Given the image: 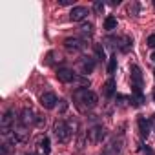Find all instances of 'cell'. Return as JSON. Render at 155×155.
Here are the masks:
<instances>
[{"label":"cell","instance_id":"obj_1","mask_svg":"<svg viewBox=\"0 0 155 155\" xmlns=\"http://www.w3.org/2000/svg\"><path fill=\"white\" fill-rule=\"evenodd\" d=\"M73 99H75V104H77V108H79L81 111H88V110L95 108V106H97V102H99L97 93H95V91H91V90H88V88H81V90H77V91H75V95H73Z\"/></svg>","mask_w":155,"mask_h":155},{"label":"cell","instance_id":"obj_2","mask_svg":"<svg viewBox=\"0 0 155 155\" xmlns=\"http://www.w3.org/2000/svg\"><path fill=\"white\" fill-rule=\"evenodd\" d=\"M53 131H55V137H57L58 142H68V140L71 139V133H73L71 128H69V124L64 122V120H58V122L55 124Z\"/></svg>","mask_w":155,"mask_h":155},{"label":"cell","instance_id":"obj_3","mask_svg":"<svg viewBox=\"0 0 155 155\" xmlns=\"http://www.w3.org/2000/svg\"><path fill=\"white\" fill-rule=\"evenodd\" d=\"M130 73H131V88H133V95L135 93H142V73H140V68L137 64H133L130 68Z\"/></svg>","mask_w":155,"mask_h":155},{"label":"cell","instance_id":"obj_4","mask_svg":"<svg viewBox=\"0 0 155 155\" xmlns=\"http://www.w3.org/2000/svg\"><path fill=\"white\" fill-rule=\"evenodd\" d=\"M84 46H86L84 40L75 38V37H69V38L64 40V48L69 49V51H81V49H84Z\"/></svg>","mask_w":155,"mask_h":155},{"label":"cell","instance_id":"obj_5","mask_svg":"<svg viewBox=\"0 0 155 155\" xmlns=\"http://www.w3.org/2000/svg\"><path fill=\"white\" fill-rule=\"evenodd\" d=\"M88 137L91 142H102L104 137H106V130L102 126H93L90 131H88Z\"/></svg>","mask_w":155,"mask_h":155},{"label":"cell","instance_id":"obj_6","mask_svg":"<svg viewBox=\"0 0 155 155\" xmlns=\"http://www.w3.org/2000/svg\"><path fill=\"white\" fill-rule=\"evenodd\" d=\"M88 17V8H84V6H75L73 9H71V13H69V18L73 20V22H81V20H84Z\"/></svg>","mask_w":155,"mask_h":155},{"label":"cell","instance_id":"obj_7","mask_svg":"<svg viewBox=\"0 0 155 155\" xmlns=\"http://www.w3.org/2000/svg\"><path fill=\"white\" fill-rule=\"evenodd\" d=\"M57 102H58V99H57L55 93H44V95L40 97V104H42L46 110H53V108L57 106Z\"/></svg>","mask_w":155,"mask_h":155},{"label":"cell","instance_id":"obj_8","mask_svg":"<svg viewBox=\"0 0 155 155\" xmlns=\"http://www.w3.org/2000/svg\"><path fill=\"white\" fill-rule=\"evenodd\" d=\"M57 77H58V81H60V82L69 84V82H75L79 75H75L71 69H58V71H57Z\"/></svg>","mask_w":155,"mask_h":155},{"label":"cell","instance_id":"obj_9","mask_svg":"<svg viewBox=\"0 0 155 155\" xmlns=\"http://www.w3.org/2000/svg\"><path fill=\"white\" fill-rule=\"evenodd\" d=\"M137 126H139V131H140V135L142 137H148L150 135V131H151V128H150V120L146 119V117H139L137 119Z\"/></svg>","mask_w":155,"mask_h":155},{"label":"cell","instance_id":"obj_10","mask_svg":"<svg viewBox=\"0 0 155 155\" xmlns=\"http://www.w3.org/2000/svg\"><path fill=\"white\" fill-rule=\"evenodd\" d=\"M81 68H82L84 73H91V71L95 69V58H91V57H84L82 62H81Z\"/></svg>","mask_w":155,"mask_h":155},{"label":"cell","instance_id":"obj_11","mask_svg":"<svg viewBox=\"0 0 155 155\" xmlns=\"http://www.w3.org/2000/svg\"><path fill=\"white\" fill-rule=\"evenodd\" d=\"M102 93H104V97H108V99H111V97L115 95V81H113V79H108V81H106Z\"/></svg>","mask_w":155,"mask_h":155},{"label":"cell","instance_id":"obj_12","mask_svg":"<svg viewBox=\"0 0 155 155\" xmlns=\"http://www.w3.org/2000/svg\"><path fill=\"white\" fill-rule=\"evenodd\" d=\"M104 29H108V31L117 29V18H115V17H106V20H104Z\"/></svg>","mask_w":155,"mask_h":155},{"label":"cell","instance_id":"obj_13","mask_svg":"<svg viewBox=\"0 0 155 155\" xmlns=\"http://www.w3.org/2000/svg\"><path fill=\"white\" fill-rule=\"evenodd\" d=\"M115 69H117V57H115V55H111V57H110V62H108V73H110V75H113V73H115Z\"/></svg>","mask_w":155,"mask_h":155},{"label":"cell","instance_id":"obj_14","mask_svg":"<svg viewBox=\"0 0 155 155\" xmlns=\"http://www.w3.org/2000/svg\"><path fill=\"white\" fill-rule=\"evenodd\" d=\"M40 148H42L44 155H49V153H51V148H49V139H48V137L40 139Z\"/></svg>","mask_w":155,"mask_h":155},{"label":"cell","instance_id":"obj_15","mask_svg":"<svg viewBox=\"0 0 155 155\" xmlns=\"http://www.w3.org/2000/svg\"><path fill=\"white\" fill-rule=\"evenodd\" d=\"M81 31H84V33H88V35H91V33H93V26H91L90 22H84V24L81 26Z\"/></svg>","mask_w":155,"mask_h":155},{"label":"cell","instance_id":"obj_16","mask_svg":"<svg viewBox=\"0 0 155 155\" xmlns=\"http://www.w3.org/2000/svg\"><path fill=\"white\" fill-rule=\"evenodd\" d=\"M93 9H95L97 13H102V11H104V2H101V0H97V2L93 4Z\"/></svg>","mask_w":155,"mask_h":155},{"label":"cell","instance_id":"obj_17","mask_svg":"<svg viewBox=\"0 0 155 155\" xmlns=\"http://www.w3.org/2000/svg\"><path fill=\"white\" fill-rule=\"evenodd\" d=\"M95 53H97V57H99V58H102V60H104V49H102L101 46H95Z\"/></svg>","mask_w":155,"mask_h":155},{"label":"cell","instance_id":"obj_18","mask_svg":"<svg viewBox=\"0 0 155 155\" xmlns=\"http://www.w3.org/2000/svg\"><path fill=\"white\" fill-rule=\"evenodd\" d=\"M146 44H148L150 48H153V49H155V35H150V37H148V40H146Z\"/></svg>","mask_w":155,"mask_h":155},{"label":"cell","instance_id":"obj_19","mask_svg":"<svg viewBox=\"0 0 155 155\" xmlns=\"http://www.w3.org/2000/svg\"><path fill=\"white\" fill-rule=\"evenodd\" d=\"M139 8H140L139 4H131V6H130V13H131V15H137V13H139Z\"/></svg>","mask_w":155,"mask_h":155},{"label":"cell","instance_id":"obj_20","mask_svg":"<svg viewBox=\"0 0 155 155\" xmlns=\"http://www.w3.org/2000/svg\"><path fill=\"white\" fill-rule=\"evenodd\" d=\"M60 102H62V104H60V111H66V108H68V104H66L64 101H60Z\"/></svg>","mask_w":155,"mask_h":155},{"label":"cell","instance_id":"obj_21","mask_svg":"<svg viewBox=\"0 0 155 155\" xmlns=\"http://www.w3.org/2000/svg\"><path fill=\"white\" fill-rule=\"evenodd\" d=\"M71 2H69V0H60V6H69Z\"/></svg>","mask_w":155,"mask_h":155},{"label":"cell","instance_id":"obj_22","mask_svg":"<svg viewBox=\"0 0 155 155\" xmlns=\"http://www.w3.org/2000/svg\"><path fill=\"white\" fill-rule=\"evenodd\" d=\"M120 4V0H111V2H110V6H119Z\"/></svg>","mask_w":155,"mask_h":155},{"label":"cell","instance_id":"obj_23","mask_svg":"<svg viewBox=\"0 0 155 155\" xmlns=\"http://www.w3.org/2000/svg\"><path fill=\"white\" fill-rule=\"evenodd\" d=\"M151 120H153V131H155V115H151Z\"/></svg>","mask_w":155,"mask_h":155},{"label":"cell","instance_id":"obj_24","mask_svg":"<svg viewBox=\"0 0 155 155\" xmlns=\"http://www.w3.org/2000/svg\"><path fill=\"white\" fill-rule=\"evenodd\" d=\"M151 60H153V62H155V51H153V53H151Z\"/></svg>","mask_w":155,"mask_h":155},{"label":"cell","instance_id":"obj_25","mask_svg":"<svg viewBox=\"0 0 155 155\" xmlns=\"http://www.w3.org/2000/svg\"><path fill=\"white\" fill-rule=\"evenodd\" d=\"M26 155H37V153H26Z\"/></svg>","mask_w":155,"mask_h":155},{"label":"cell","instance_id":"obj_26","mask_svg":"<svg viewBox=\"0 0 155 155\" xmlns=\"http://www.w3.org/2000/svg\"><path fill=\"white\" fill-rule=\"evenodd\" d=\"M153 101H155V91H153Z\"/></svg>","mask_w":155,"mask_h":155},{"label":"cell","instance_id":"obj_27","mask_svg":"<svg viewBox=\"0 0 155 155\" xmlns=\"http://www.w3.org/2000/svg\"><path fill=\"white\" fill-rule=\"evenodd\" d=\"M153 77H155V69H153Z\"/></svg>","mask_w":155,"mask_h":155},{"label":"cell","instance_id":"obj_28","mask_svg":"<svg viewBox=\"0 0 155 155\" xmlns=\"http://www.w3.org/2000/svg\"><path fill=\"white\" fill-rule=\"evenodd\" d=\"M153 6H155V0H153Z\"/></svg>","mask_w":155,"mask_h":155}]
</instances>
